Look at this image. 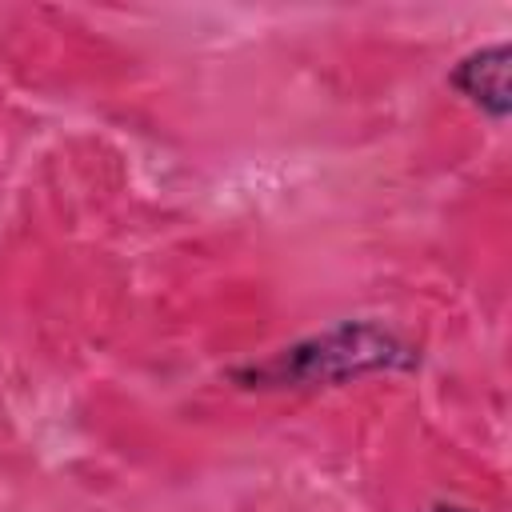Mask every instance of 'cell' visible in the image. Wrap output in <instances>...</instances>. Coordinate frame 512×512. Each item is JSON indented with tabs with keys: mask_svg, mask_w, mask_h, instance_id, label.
<instances>
[{
	"mask_svg": "<svg viewBox=\"0 0 512 512\" xmlns=\"http://www.w3.org/2000/svg\"><path fill=\"white\" fill-rule=\"evenodd\" d=\"M420 364V352L400 340L392 328L372 320H348L308 340L280 348L276 356L248 364L236 372L248 388H320V384H348L372 372H408Z\"/></svg>",
	"mask_w": 512,
	"mask_h": 512,
	"instance_id": "6da1fadb",
	"label": "cell"
},
{
	"mask_svg": "<svg viewBox=\"0 0 512 512\" xmlns=\"http://www.w3.org/2000/svg\"><path fill=\"white\" fill-rule=\"evenodd\" d=\"M448 84L468 104L488 112L492 120H504L508 108H512V96H508V44H492V48H480V52L464 56L448 72Z\"/></svg>",
	"mask_w": 512,
	"mask_h": 512,
	"instance_id": "7a4b0ae2",
	"label": "cell"
},
{
	"mask_svg": "<svg viewBox=\"0 0 512 512\" xmlns=\"http://www.w3.org/2000/svg\"><path fill=\"white\" fill-rule=\"evenodd\" d=\"M428 512H468V508H460V504H436V508H428Z\"/></svg>",
	"mask_w": 512,
	"mask_h": 512,
	"instance_id": "3957f363",
	"label": "cell"
}]
</instances>
